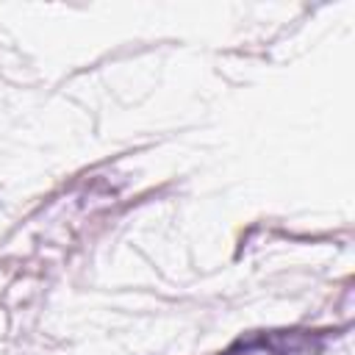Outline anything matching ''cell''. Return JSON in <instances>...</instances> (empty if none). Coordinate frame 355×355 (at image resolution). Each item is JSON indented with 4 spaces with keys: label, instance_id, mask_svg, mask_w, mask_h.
I'll return each mask as SVG.
<instances>
[{
    "label": "cell",
    "instance_id": "obj_1",
    "mask_svg": "<svg viewBox=\"0 0 355 355\" xmlns=\"http://www.w3.org/2000/svg\"><path fill=\"white\" fill-rule=\"evenodd\" d=\"M316 344L308 333L297 330H280V333H261L252 338H241L236 347H230L222 355H313Z\"/></svg>",
    "mask_w": 355,
    "mask_h": 355
}]
</instances>
